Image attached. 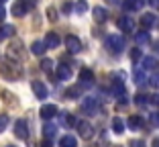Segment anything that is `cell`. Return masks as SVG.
I'll return each mask as SVG.
<instances>
[{
	"label": "cell",
	"instance_id": "4",
	"mask_svg": "<svg viewBox=\"0 0 159 147\" xmlns=\"http://www.w3.org/2000/svg\"><path fill=\"white\" fill-rule=\"evenodd\" d=\"M14 135L19 139H27L29 137V125L25 119H19L16 123H14Z\"/></svg>",
	"mask_w": 159,
	"mask_h": 147
},
{
	"label": "cell",
	"instance_id": "31",
	"mask_svg": "<svg viewBox=\"0 0 159 147\" xmlns=\"http://www.w3.org/2000/svg\"><path fill=\"white\" fill-rule=\"evenodd\" d=\"M135 104H137V106L147 104V96H145V94H137V96H135Z\"/></svg>",
	"mask_w": 159,
	"mask_h": 147
},
{
	"label": "cell",
	"instance_id": "13",
	"mask_svg": "<svg viewBox=\"0 0 159 147\" xmlns=\"http://www.w3.org/2000/svg\"><path fill=\"white\" fill-rule=\"evenodd\" d=\"M55 114H57V106H55V104H43V106H41V117H43L45 121L53 119Z\"/></svg>",
	"mask_w": 159,
	"mask_h": 147
},
{
	"label": "cell",
	"instance_id": "44",
	"mask_svg": "<svg viewBox=\"0 0 159 147\" xmlns=\"http://www.w3.org/2000/svg\"><path fill=\"white\" fill-rule=\"evenodd\" d=\"M6 147H14V145H6Z\"/></svg>",
	"mask_w": 159,
	"mask_h": 147
},
{
	"label": "cell",
	"instance_id": "36",
	"mask_svg": "<svg viewBox=\"0 0 159 147\" xmlns=\"http://www.w3.org/2000/svg\"><path fill=\"white\" fill-rule=\"evenodd\" d=\"M151 123H153L155 127H159V113H153V114H151Z\"/></svg>",
	"mask_w": 159,
	"mask_h": 147
},
{
	"label": "cell",
	"instance_id": "23",
	"mask_svg": "<svg viewBox=\"0 0 159 147\" xmlns=\"http://www.w3.org/2000/svg\"><path fill=\"white\" fill-rule=\"evenodd\" d=\"M143 6V0H125V8L126 10H139Z\"/></svg>",
	"mask_w": 159,
	"mask_h": 147
},
{
	"label": "cell",
	"instance_id": "11",
	"mask_svg": "<svg viewBox=\"0 0 159 147\" xmlns=\"http://www.w3.org/2000/svg\"><path fill=\"white\" fill-rule=\"evenodd\" d=\"M29 12V6H27V0H16L12 4V14L14 16H25Z\"/></svg>",
	"mask_w": 159,
	"mask_h": 147
},
{
	"label": "cell",
	"instance_id": "25",
	"mask_svg": "<svg viewBox=\"0 0 159 147\" xmlns=\"http://www.w3.org/2000/svg\"><path fill=\"white\" fill-rule=\"evenodd\" d=\"M43 133H45V137H47V139H51V137H55L57 127H55V125H51V123H47L45 127H43Z\"/></svg>",
	"mask_w": 159,
	"mask_h": 147
},
{
	"label": "cell",
	"instance_id": "30",
	"mask_svg": "<svg viewBox=\"0 0 159 147\" xmlns=\"http://www.w3.org/2000/svg\"><path fill=\"white\" fill-rule=\"evenodd\" d=\"M41 70L49 74V71L53 70V62H51V59H47V57H45V59H41Z\"/></svg>",
	"mask_w": 159,
	"mask_h": 147
},
{
	"label": "cell",
	"instance_id": "20",
	"mask_svg": "<svg viewBox=\"0 0 159 147\" xmlns=\"http://www.w3.org/2000/svg\"><path fill=\"white\" fill-rule=\"evenodd\" d=\"M31 51H33V55H43V53L47 51V47H45L43 41H35L33 45H31Z\"/></svg>",
	"mask_w": 159,
	"mask_h": 147
},
{
	"label": "cell",
	"instance_id": "9",
	"mask_svg": "<svg viewBox=\"0 0 159 147\" xmlns=\"http://www.w3.org/2000/svg\"><path fill=\"white\" fill-rule=\"evenodd\" d=\"M78 131H80V137L82 139H90L94 135V129H92V125H90L88 121H80L78 123Z\"/></svg>",
	"mask_w": 159,
	"mask_h": 147
},
{
	"label": "cell",
	"instance_id": "41",
	"mask_svg": "<svg viewBox=\"0 0 159 147\" xmlns=\"http://www.w3.org/2000/svg\"><path fill=\"white\" fill-rule=\"evenodd\" d=\"M151 6H153V8H157V10H159V0H151Z\"/></svg>",
	"mask_w": 159,
	"mask_h": 147
},
{
	"label": "cell",
	"instance_id": "42",
	"mask_svg": "<svg viewBox=\"0 0 159 147\" xmlns=\"http://www.w3.org/2000/svg\"><path fill=\"white\" fill-rule=\"evenodd\" d=\"M41 147H51V141H49V139H45V141L41 143Z\"/></svg>",
	"mask_w": 159,
	"mask_h": 147
},
{
	"label": "cell",
	"instance_id": "43",
	"mask_svg": "<svg viewBox=\"0 0 159 147\" xmlns=\"http://www.w3.org/2000/svg\"><path fill=\"white\" fill-rule=\"evenodd\" d=\"M71 10V4H63V12H70Z\"/></svg>",
	"mask_w": 159,
	"mask_h": 147
},
{
	"label": "cell",
	"instance_id": "3",
	"mask_svg": "<svg viewBox=\"0 0 159 147\" xmlns=\"http://www.w3.org/2000/svg\"><path fill=\"white\" fill-rule=\"evenodd\" d=\"M20 47H23V43H20V41L10 43V45H8V51H6V59L20 62V59H23V51H20Z\"/></svg>",
	"mask_w": 159,
	"mask_h": 147
},
{
	"label": "cell",
	"instance_id": "18",
	"mask_svg": "<svg viewBox=\"0 0 159 147\" xmlns=\"http://www.w3.org/2000/svg\"><path fill=\"white\" fill-rule=\"evenodd\" d=\"M59 145L61 147H78V141H75L74 135H63L61 141H59Z\"/></svg>",
	"mask_w": 159,
	"mask_h": 147
},
{
	"label": "cell",
	"instance_id": "21",
	"mask_svg": "<svg viewBox=\"0 0 159 147\" xmlns=\"http://www.w3.org/2000/svg\"><path fill=\"white\" fill-rule=\"evenodd\" d=\"M61 123L66 125V127H74V125H78V121H75L74 114H70V113H61Z\"/></svg>",
	"mask_w": 159,
	"mask_h": 147
},
{
	"label": "cell",
	"instance_id": "35",
	"mask_svg": "<svg viewBox=\"0 0 159 147\" xmlns=\"http://www.w3.org/2000/svg\"><path fill=\"white\" fill-rule=\"evenodd\" d=\"M141 55H143V53H141V49H139V47H137V49H133V51H131V59H133V62H137V59H139Z\"/></svg>",
	"mask_w": 159,
	"mask_h": 147
},
{
	"label": "cell",
	"instance_id": "6",
	"mask_svg": "<svg viewBox=\"0 0 159 147\" xmlns=\"http://www.w3.org/2000/svg\"><path fill=\"white\" fill-rule=\"evenodd\" d=\"M82 110L86 114H96L98 113V100L96 98H84L82 100Z\"/></svg>",
	"mask_w": 159,
	"mask_h": 147
},
{
	"label": "cell",
	"instance_id": "1",
	"mask_svg": "<svg viewBox=\"0 0 159 147\" xmlns=\"http://www.w3.org/2000/svg\"><path fill=\"white\" fill-rule=\"evenodd\" d=\"M0 74L4 78H8V80H16V78L23 76V70H20V66L16 62H12V59H2V62H0Z\"/></svg>",
	"mask_w": 159,
	"mask_h": 147
},
{
	"label": "cell",
	"instance_id": "17",
	"mask_svg": "<svg viewBox=\"0 0 159 147\" xmlns=\"http://www.w3.org/2000/svg\"><path fill=\"white\" fill-rule=\"evenodd\" d=\"M71 67L70 66H57V80H70Z\"/></svg>",
	"mask_w": 159,
	"mask_h": 147
},
{
	"label": "cell",
	"instance_id": "22",
	"mask_svg": "<svg viewBox=\"0 0 159 147\" xmlns=\"http://www.w3.org/2000/svg\"><path fill=\"white\" fill-rule=\"evenodd\" d=\"M155 25V16L153 14H143V16H141V27L143 29H151Z\"/></svg>",
	"mask_w": 159,
	"mask_h": 147
},
{
	"label": "cell",
	"instance_id": "14",
	"mask_svg": "<svg viewBox=\"0 0 159 147\" xmlns=\"http://www.w3.org/2000/svg\"><path fill=\"white\" fill-rule=\"evenodd\" d=\"M92 14H94V21H96V23H106L108 21V12L102 6H96V8L92 10Z\"/></svg>",
	"mask_w": 159,
	"mask_h": 147
},
{
	"label": "cell",
	"instance_id": "45",
	"mask_svg": "<svg viewBox=\"0 0 159 147\" xmlns=\"http://www.w3.org/2000/svg\"><path fill=\"white\" fill-rule=\"evenodd\" d=\"M2 2H4V0H0V4H2Z\"/></svg>",
	"mask_w": 159,
	"mask_h": 147
},
{
	"label": "cell",
	"instance_id": "12",
	"mask_svg": "<svg viewBox=\"0 0 159 147\" xmlns=\"http://www.w3.org/2000/svg\"><path fill=\"white\" fill-rule=\"evenodd\" d=\"M45 47L47 49H57V45H59V35L53 33V31H49V33L45 35Z\"/></svg>",
	"mask_w": 159,
	"mask_h": 147
},
{
	"label": "cell",
	"instance_id": "19",
	"mask_svg": "<svg viewBox=\"0 0 159 147\" xmlns=\"http://www.w3.org/2000/svg\"><path fill=\"white\" fill-rule=\"evenodd\" d=\"M129 127H131L133 131H139V129L143 127V119H141L139 114H133L131 119H129Z\"/></svg>",
	"mask_w": 159,
	"mask_h": 147
},
{
	"label": "cell",
	"instance_id": "24",
	"mask_svg": "<svg viewBox=\"0 0 159 147\" xmlns=\"http://www.w3.org/2000/svg\"><path fill=\"white\" fill-rule=\"evenodd\" d=\"M112 131L114 133H122V131H125V123H122L120 117H114L112 119Z\"/></svg>",
	"mask_w": 159,
	"mask_h": 147
},
{
	"label": "cell",
	"instance_id": "34",
	"mask_svg": "<svg viewBox=\"0 0 159 147\" xmlns=\"http://www.w3.org/2000/svg\"><path fill=\"white\" fill-rule=\"evenodd\" d=\"M149 84L153 86V88H159V71H157V74H153V76H151Z\"/></svg>",
	"mask_w": 159,
	"mask_h": 147
},
{
	"label": "cell",
	"instance_id": "8",
	"mask_svg": "<svg viewBox=\"0 0 159 147\" xmlns=\"http://www.w3.org/2000/svg\"><path fill=\"white\" fill-rule=\"evenodd\" d=\"M31 88H33L35 96H37L39 100L47 98V86L43 84V82H39V80H33V82H31Z\"/></svg>",
	"mask_w": 159,
	"mask_h": 147
},
{
	"label": "cell",
	"instance_id": "27",
	"mask_svg": "<svg viewBox=\"0 0 159 147\" xmlns=\"http://www.w3.org/2000/svg\"><path fill=\"white\" fill-rule=\"evenodd\" d=\"M155 66H159V63H157V59H155L153 55H149V57L143 59V67H145V70H153Z\"/></svg>",
	"mask_w": 159,
	"mask_h": 147
},
{
	"label": "cell",
	"instance_id": "10",
	"mask_svg": "<svg viewBox=\"0 0 159 147\" xmlns=\"http://www.w3.org/2000/svg\"><path fill=\"white\" fill-rule=\"evenodd\" d=\"M94 84V71L84 67V70L80 71V86L84 88V86H92Z\"/></svg>",
	"mask_w": 159,
	"mask_h": 147
},
{
	"label": "cell",
	"instance_id": "5",
	"mask_svg": "<svg viewBox=\"0 0 159 147\" xmlns=\"http://www.w3.org/2000/svg\"><path fill=\"white\" fill-rule=\"evenodd\" d=\"M66 47H67L70 53H78V51H82V41H80L75 35H67L66 37Z\"/></svg>",
	"mask_w": 159,
	"mask_h": 147
},
{
	"label": "cell",
	"instance_id": "33",
	"mask_svg": "<svg viewBox=\"0 0 159 147\" xmlns=\"http://www.w3.org/2000/svg\"><path fill=\"white\" fill-rule=\"evenodd\" d=\"M47 16H49V21H57V10L53 6H49L47 8Z\"/></svg>",
	"mask_w": 159,
	"mask_h": 147
},
{
	"label": "cell",
	"instance_id": "15",
	"mask_svg": "<svg viewBox=\"0 0 159 147\" xmlns=\"http://www.w3.org/2000/svg\"><path fill=\"white\" fill-rule=\"evenodd\" d=\"M133 80H135V84H137V86H145V84H147L145 71L139 70V67H135V70H133Z\"/></svg>",
	"mask_w": 159,
	"mask_h": 147
},
{
	"label": "cell",
	"instance_id": "26",
	"mask_svg": "<svg viewBox=\"0 0 159 147\" xmlns=\"http://www.w3.org/2000/svg\"><path fill=\"white\" fill-rule=\"evenodd\" d=\"M80 94H82V86H74V88H67V90H66L67 98H78Z\"/></svg>",
	"mask_w": 159,
	"mask_h": 147
},
{
	"label": "cell",
	"instance_id": "37",
	"mask_svg": "<svg viewBox=\"0 0 159 147\" xmlns=\"http://www.w3.org/2000/svg\"><path fill=\"white\" fill-rule=\"evenodd\" d=\"M149 102H151V104H155V106H159V94L149 96Z\"/></svg>",
	"mask_w": 159,
	"mask_h": 147
},
{
	"label": "cell",
	"instance_id": "2",
	"mask_svg": "<svg viewBox=\"0 0 159 147\" xmlns=\"http://www.w3.org/2000/svg\"><path fill=\"white\" fill-rule=\"evenodd\" d=\"M106 49H110V53H120L125 49V39L122 35H108L106 37Z\"/></svg>",
	"mask_w": 159,
	"mask_h": 147
},
{
	"label": "cell",
	"instance_id": "28",
	"mask_svg": "<svg viewBox=\"0 0 159 147\" xmlns=\"http://www.w3.org/2000/svg\"><path fill=\"white\" fill-rule=\"evenodd\" d=\"M74 8H75V12H78V14H84L86 10H88V2H86V0H78Z\"/></svg>",
	"mask_w": 159,
	"mask_h": 147
},
{
	"label": "cell",
	"instance_id": "39",
	"mask_svg": "<svg viewBox=\"0 0 159 147\" xmlns=\"http://www.w3.org/2000/svg\"><path fill=\"white\" fill-rule=\"evenodd\" d=\"M131 145H133V147H145V143H143V141H133Z\"/></svg>",
	"mask_w": 159,
	"mask_h": 147
},
{
	"label": "cell",
	"instance_id": "40",
	"mask_svg": "<svg viewBox=\"0 0 159 147\" xmlns=\"http://www.w3.org/2000/svg\"><path fill=\"white\" fill-rule=\"evenodd\" d=\"M35 4H37V0H27V6H29V8H33Z\"/></svg>",
	"mask_w": 159,
	"mask_h": 147
},
{
	"label": "cell",
	"instance_id": "32",
	"mask_svg": "<svg viewBox=\"0 0 159 147\" xmlns=\"http://www.w3.org/2000/svg\"><path fill=\"white\" fill-rule=\"evenodd\" d=\"M6 127H8V117H6V114H0V133H2Z\"/></svg>",
	"mask_w": 159,
	"mask_h": 147
},
{
	"label": "cell",
	"instance_id": "29",
	"mask_svg": "<svg viewBox=\"0 0 159 147\" xmlns=\"http://www.w3.org/2000/svg\"><path fill=\"white\" fill-rule=\"evenodd\" d=\"M137 43H139V45H145V43H149V33H145V31H141L139 35H137Z\"/></svg>",
	"mask_w": 159,
	"mask_h": 147
},
{
	"label": "cell",
	"instance_id": "7",
	"mask_svg": "<svg viewBox=\"0 0 159 147\" xmlns=\"http://www.w3.org/2000/svg\"><path fill=\"white\" fill-rule=\"evenodd\" d=\"M116 25H118V29H120L122 33H133V31H135V21H133L131 16H120Z\"/></svg>",
	"mask_w": 159,
	"mask_h": 147
},
{
	"label": "cell",
	"instance_id": "16",
	"mask_svg": "<svg viewBox=\"0 0 159 147\" xmlns=\"http://www.w3.org/2000/svg\"><path fill=\"white\" fill-rule=\"evenodd\" d=\"M14 31H16V29H14L12 25H2V27H0V41H6L8 37H12Z\"/></svg>",
	"mask_w": 159,
	"mask_h": 147
},
{
	"label": "cell",
	"instance_id": "38",
	"mask_svg": "<svg viewBox=\"0 0 159 147\" xmlns=\"http://www.w3.org/2000/svg\"><path fill=\"white\" fill-rule=\"evenodd\" d=\"M4 16H6V10H4V6L0 4V21H4Z\"/></svg>",
	"mask_w": 159,
	"mask_h": 147
}]
</instances>
